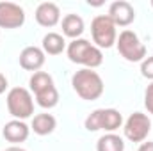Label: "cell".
Listing matches in <instances>:
<instances>
[{
    "label": "cell",
    "instance_id": "277c9868",
    "mask_svg": "<svg viewBox=\"0 0 153 151\" xmlns=\"http://www.w3.org/2000/svg\"><path fill=\"white\" fill-rule=\"evenodd\" d=\"M116 46L121 57H125L128 62H143L146 59V46L141 43L139 36L134 30H123L116 39Z\"/></svg>",
    "mask_w": 153,
    "mask_h": 151
},
{
    "label": "cell",
    "instance_id": "8992f818",
    "mask_svg": "<svg viewBox=\"0 0 153 151\" xmlns=\"http://www.w3.org/2000/svg\"><path fill=\"white\" fill-rule=\"evenodd\" d=\"M123 130H125V137L128 141H132V142H143L148 137L150 130H152V121H150V117L146 114L134 112V114H130V117L126 119Z\"/></svg>",
    "mask_w": 153,
    "mask_h": 151
},
{
    "label": "cell",
    "instance_id": "7a4b0ae2",
    "mask_svg": "<svg viewBox=\"0 0 153 151\" xmlns=\"http://www.w3.org/2000/svg\"><path fill=\"white\" fill-rule=\"evenodd\" d=\"M68 57L71 62L82 64L87 70H94L98 66H102L103 62V55L102 50L94 44H91L87 39H73L68 44Z\"/></svg>",
    "mask_w": 153,
    "mask_h": 151
},
{
    "label": "cell",
    "instance_id": "ba28073f",
    "mask_svg": "<svg viewBox=\"0 0 153 151\" xmlns=\"http://www.w3.org/2000/svg\"><path fill=\"white\" fill-rule=\"evenodd\" d=\"M116 27H128L134 20H135V11L132 7L130 2L126 0H116L109 7V14H107Z\"/></svg>",
    "mask_w": 153,
    "mask_h": 151
},
{
    "label": "cell",
    "instance_id": "7402d4cb",
    "mask_svg": "<svg viewBox=\"0 0 153 151\" xmlns=\"http://www.w3.org/2000/svg\"><path fill=\"white\" fill-rule=\"evenodd\" d=\"M137 151H153V142H152V141L143 142V144L139 146V150H137Z\"/></svg>",
    "mask_w": 153,
    "mask_h": 151
},
{
    "label": "cell",
    "instance_id": "8fae6325",
    "mask_svg": "<svg viewBox=\"0 0 153 151\" xmlns=\"http://www.w3.org/2000/svg\"><path fill=\"white\" fill-rule=\"evenodd\" d=\"M29 133H30V128L20 121V119H13L9 123H5V126L2 128V135L5 141L13 142V144H18V142H25L29 139Z\"/></svg>",
    "mask_w": 153,
    "mask_h": 151
},
{
    "label": "cell",
    "instance_id": "2e32d148",
    "mask_svg": "<svg viewBox=\"0 0 153 151\" xmlns=\"http://www.w3.org/2000/svg\"><path fill=\"white\" fill-rule=\"evenodd\" d=\"M96 151H125V142H123V139L119 135L107 133V135L98 139Z\"/></svg>",
    "mask_w": 153,
    "mask_h": 151
},
{
    "label": "cell",
    "instance_id": "3957f363",
    "mask_svg": "<svg viewBox=\"0 0 153 151\" xmlns=\"http://www.w3.org/2000/svg\"><path fill=\"white\" fill-rule=\"evenodd\" d=\"M7 110L13 117L23 121L34 114V101L32 94L25 87H13L7 93Z\"/></svg>",
    "mask_w": 153,
    "mask_h": 151
},
{
    "label": "cell",
    "instance_id": "ffe728a7",
    "mask_svg": "<svg viewBox=\"0 0 153 151\" xmlns=\"http://www.w3.org/2000/svg\"><path fill=\"white\" fill-rule=\"evenodd\" d=\"M141 75L153 82V57H146L141 62Z\"/></svg>",
    "mask_w": 153,
    "mask_h": 151
},
{
    "label": "cell",
    "instance_id": "4fadbf2b",
    "mask_svg": "<svg viewBox=\"0 0 153 151\" xmlns=\"http://www.w3.org/2000/svg\"><path fill=\"white\" fill-rule=\"evenodd\" d=\"M85 25L78 14H66L62 18V34L71 39H80Z\"/></svg>",
    "mask_w": 153,
    "mask_h": 151
},
{
    "label": "cell",
    "instance_id": "d6986e66",
    "mask_svg": "<svg viewBox=\"0 0 153 151\" xmlns=\"http://www.w3.org/2000/svg\"><path fill=\"white\" fill-rule=\"evenodd\" d=\"M85 130H89V132H98L100 130V112L98 110H94V112H91L87 117H85Z\"/></svg>",
    "mask_w": 153,
    "mask_h": 151
},
{
    "label": "cell",
    "instance_id": "9c48e42d",
    "mask_svg": "<svg viewBox=\"0 0 153 151\" xmlns=\"http://www.w3.org/2000/svg\"><path fill=\"white\" fill-rule=\"evenodd\" d=\"M45 64V52L38 46H25L20 53V66L27 71H39Z\"/></svg>",
    "mask_w": 153,
    "mask_h": 151
},
{
    "label": "cell",
    "instance_id": "52a82bcc",
    "mask_svg": "<svg viewBox=\"0 0 153 151\" xmlns=\"http://www.w3.org/2000/svg\"><path fill=\"white\" fill-rule=\"evenodd\" d=\"M25 23V11L13 2H0V27L18 29Z\"/></svg>",
    "mask_w": 153,
    "mask_h": 151
},
{
    "label": "cell",
    "instance_id": "e0dca14e",
    "mask_svg": "<svg viewBox=\"0 0 153 151\" xmlns=\"http://www.w3.org/2000/svg\"><path fill=\"white\" fill-rule=\"evenodd\" d=\"M36 101H38L39 107H43V109H53L59 103V93H57L55 85H52V87L38 93L36 94Z\"/></svg>",
    "mask_w": 153,
    "mask_h": 151
},
{
    "label": "cell",
    "instance_id": "cb8c5ba5",
    "mask_svg": "<svg viewBox=\"0 0 153 151\" xmlns=\"http://www.w3.org/2000/svg\"><path fill=\"white\" fill-rule=\"evenodd\" d=\"M5 151H25L23 148H18V146H11V148H7Z\"/></svg>",
    "mask_w": 153,
    "mask_h": 151
},
{
    "label": "cell",
    "instance_id": "9a60e30c",
    "mask_svg": "<svg viewBox=\"0 0 153 151\" xmlns=\"http://www.w3.org/2000/svg\"><path fill=\"white\" fill-rule=\"evenodd\" d=\"M66 48V41L57 32H48L43 38V52L48 55H59Z\"/></svg>",
    "mask_w": 153,
    "mask_h": 151
},
{
    "label": "cell",
    "instance_id": "44dd1931",
    "mask_svg": "<svg viewBox=\"0 0 153 151\" xmlns=\"http://www.w3.org/2000/svg\"><path fill=\"white\" fill-rule=\"evenodd\" d=\"M144 105H146L148 112L153 114V82L146 87V93H144Z\"/></svg>",
    "mask_w": 153,
    "mask_h": 151
},
{
    "label": "cell",
    "instance_id": "5bb4252c",
    "mask_svg": "<svg viewBox=\"0 0 153 151\" xmlns=\"http://www.w3.org/2000/svg\"><path fill=\"white\" fill-rule=\"evenodd\" d=\"M55 126H57V121L52 114H38V115H34L30 128L38 135H50L55 130Z\"/></svg>",
    "mask_w": 153,
    "mask_h": 151
},
{
    "label": "cell",
    "instance_id": "484cf974",
    "mask_svg": "<svg viewBox=\"0 0 153 151\" xmlns=\"http://www.w3.org/2000/svg\"><path fill=\"white\" fill-rule=\"evenodd\" d=\"M0 132H2V128H0Z\"/></svg>",
    "mask_w": 153,
    "mask_h": 151
},
{
    "label": "cell",
    "instance_id": "5b68a950",
    "mask_svg": "<svg viewBox=\"0 0 153 151\" xmlns=\"http://www.w3.org/2000/svg\"><path fill=\"white\" fill-rule=\"evenodd\" d=\"M91 34L98 48H111L117 39L114 21L107 14H98L91 21Z\"/></svg>",
    "mask_w": 153,
    "mask_h": 151
},
{
    "label": "cell",
    "instance_id": "603a6c76",
    "mask_svg": "<svg viewBox=\"0 0 153 151\" xmlns=\"http://www.w3.org/2000/svg\"><path fill=\"white\" fill-rule=\"evenodd\" d=\"M5 89H7V78L0 73V94L5 93Z\"/></svg>",
    "mask_w": 153,
    "mask_h": 151
},
{
    "label": "cell",
    "instance_id": "30bf717a",
    "mask_svg": "<svg viewBox=\"0 0 153 151\" xmlns=\"http://www.w3.org/2000/svg\"><path fill=\"white\" fill-rule=\"evenodd\" d=\"M34 16L41 27H55L61 20V9L53 2H43L38 5Z\"/></svg>",
    "mask_w": 153,
    "mask_h": 151
},
{
    "label": "cell",
    "instance_id": "d4e9b609",
    "mask_svg": "<svg viewBox=\"0 0 153 151\" xmlns=\"http://www.w3.org/2000/svg\"><path fill=\"white\" fill-rule=\"evenodd\" d=\"M152 7H153V0H152Z\"/></svg>",
    "mask_w": 153,
    "mask_h": 151
},
{
    "label": "cell",
    "instance_id": "7c38bea8",
    "mask_svg": "<svg viewBox=\"0 0 153 151\" xmlns=\"http://www.w3.org/2000/svg\"><path fill=\"white\" fill-rule=\"evenodd\" d=\"M98 112H100V130L114 133L123 124V115L116 109H98Z\"/></svg>",
    "mask_w": 153,
    "mask_h": 151
},
{
    "label": "cell",
    "instance_id": "6da1fadb",
    "mask_svg": "<svg viewBox=\"0 0 153 151\" xmlns=\"http://www.w3.org/2000/svg\"><path fill=\"white\" fill-rule=\"evenodd\" d=\"M71 85H73L76 94L82 100H87V101L98 100L103 94V91H105L102 76L98 75L94 70H87V68L78 70L75 75L71 76Z\"/></svg>",
    "mask_w": 153,
    "mask_h": 151
},
{
    "label": "cell",
    "instance_id": "ac0fdd59",
    "mask_svg": "<svg viewBox=\"0 0 153 151\" xmlns=\"http://www.w3.org/2000/svg\"><path fill=\"white\" fill-rule=\"evenodd\" d=\"M29 85H30V91H32L34 94H38L41 91L52 87V85H53V80H52V76L48 75V73H45V71H36L34 75L30 76Z\"/></svg>",
    "mask_w": 153,
    "mask_h": 151
}]
</instances>
